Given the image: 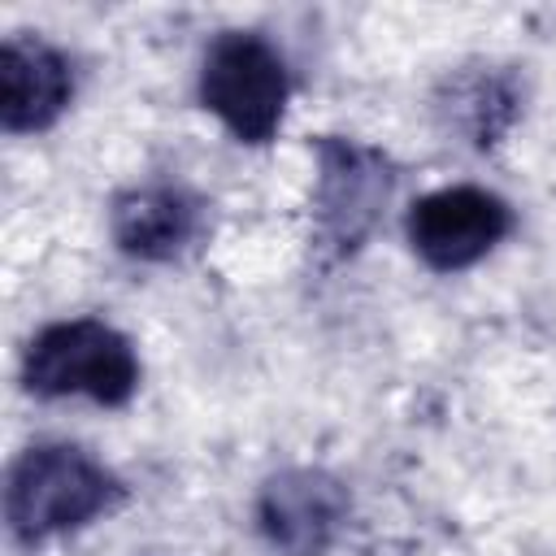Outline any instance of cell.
<instances>
[{
    "label": "cell",
    "mask_w": 556,
    "mask_h": 556,
    "mask_svg": "<svg viewBox=\"0 0 556 556\" xmlns=\"http://www.w3.org/2000/svg\"><path fill=\"white\" fill-rule=\"evenodd\" d=\"M113 495H117V482L104 465H96L78 447L48 443V447H30L13 465L4 513L17 539L39 543L48 534L91 521L113 504Z\"/></svg>",
    "instance_id": "6da1fadb"
},
{
    "label": "cell",
    "mask_w": 556,
    "mask_h": 556,
    "mask_svg": "<svg viewBox=\"0 0 556 556\" xmlns=\"http://www.w3.org/2000/svg\"><path fill=\"white\" fill-rule=\"evenodd\" d=\"M22 378L35 395H87L96 404H126L139 387L130 343L91 317L48 326L30 348Z\"/></svg>",
    "instance_id": "7a4b0ae2"
},
{
    "label": "cell",
    "mask_w": 556,
    "mask_h": 556,
    "mask_svg": "<svg viewBox=\"0 0 556 556\" xmlns=\"http://www.w3.org/2000/svg\"><path fill=\"white\" fill-rule=\"evenodd\" d=\"M200 100L222 117V126L243 143H265L287 104L282 56L248 30H226L208 43L200 70Z\"/></svg>",
    "instance_id": "3957f363"
},
{
    "label": "cell",
    "mask_w": 556,
    "mask_h": 556,
    "mask_svg": "<svg viewBox=\"0 0 556 556\" xmlns=\"http://www.w3.org/2000/svg\"><path fill=\"white\" fill-rule=\"evenodd\" d=\"M513 217L508 204L482 187H443L413 204L408 243L430 269H465L482 261L504 235Z\"/></svg>",
    "instance_id": "277c9868"
},
{
    "label": "cell",
    "mask_w": 556,
    "mask_h": 556,
    "mask_svg": "<svg viewBox=\"0 0 556 556\" xmlns=\"http://www.w3.org/2000/svg\"><path fill=\"white\" fill-rule=\"evenodd\" d=\"M387 195H391V174H387V161L378 152L356 148V143H339V139L321 143L317 217H321V235L339 252L356 248L369 235Z\"/></svg>",
    "instance_id": "5b68a950"
},
{
    "label": "cell",
    "mask_w": 556,
    "mask_h": 556,
    "mask_svg": "<svg viewBox=\"0 0 556 556\" xmlns=\"http://www.w3.org/2000/svg\"><path fill=\"white\" fill-rule=\"evenodd\" d=\"M348 517V495L317 469H287L261 491V530L291 556H317L330 547Z\"/></svg>",
    "instance_id": "8992f818"
},
{
    "label": "cell",
    "mask_w": 556,
    "mask_h": 556,
    "mask_svg": "<svg viewBox=\"0 0 556 556\" xmlns=\"http://www.w3.org/2000/svg\"><path fill=\"white\" fill-rule=\"evenodd\" d=\"M74 96L70 61L39 39H9L0 48V122L4 130H39Z\"/></svg>",
    "instance_id": "52a82bcc"
},
{
    "label": "cell",
    "mask_w": 556,
    "mask_h": 556,
    "mask_svg": "<svg viewBox=\"0 0 556 556\" xmlns=\"http://www.w3.org/2000/svg\"><path fill=\"white\" fill-rule=\"evenodd\" d=\"M195 226H200L195 200H187L182 191H169V187L126 191L113 204V239L126 256H139V261L178 256L195 239Z\"/></svg>",
    "instance_id": "ba28073f"
}]
</instances>
